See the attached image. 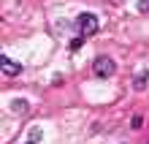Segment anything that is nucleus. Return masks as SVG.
<instances>
[{
  "label": "nucleus",
  "mask_w": 149,
  "mask_h": 144,
  "mask_svg": "<svg viewBox=\"0 0 149 144\" xmlns=\"http://www.w3.org/2000/svg\"><path fill=\"white\" fill-rule=\"evenodd\" d=\"M114 71H117V63H114L111 57H106V55L95 57V63H92V74L98 76V79H109V76H114Z\"/></svg>",
  "instance_id": "nucleus-1"
},
{
  "label": "nucleus",
  "mask_w": 149,
  "mask_h": 144,
  "mask_svg": "<svg viewBox=\"0 0 149 144\" xmlns=\"http://www.w3.org/2000/svg\"><path fill=\"white\" fill-rule=\"evenodd\" d=\"M76 27H79L81 35H95L98 27H100V22H98V16H95V14H79L76 16Z\"/></svg>",
  "instance_id": "nucleus-2"
},
{
  "label": "nucleus",
  "mask_w": 149,
  "mask_h": 144,
  "mask_svg": "<svg viewBox=\"0 0 149 144\" xmlns=\"http://www.w3.org/2000/svg\"><path fill=\"white\" fill-rule=\"evenodd\" d=\"M0 74H3V76H19L22 74V65L14 63L8 55H0Z\"/></svg>",
  "instance_id": "nucleus-3"
},
{
  "label": "nucleus",
  "mask_w": 149,
  "mask_h": 144,
  "mask_svg": "<svg viewBox=\"0 0 149 144\" xmlns=\"http://www.w3.org/2000/svg\"><path fill=\"white\" fill-rule=\"evenodd\" d=\"M146 76H149L146 71H141V74L136 76V82H133V84H136V90H144V87H146Z\"/></svg>",
  "instance_id": "nucleus-4"
},
{
  "label": "nucleus",
  "mask_w": 149,
  "mask_h": 144,
  "mask_svg": "<svg viewBox=\"0 0 149 144\" xmlns=\"http://www.w3.org/2000/svg\"><path fill=\"white\" fill-rule=\"evenodd\" d=\"M138 11H141V14H149V0H138Z\"/></svg>",
  "instance_id": "nucleus-5"
},
{
  "label": "nucleus",
  "mask_w": 149,
  "mask_h": 144,
  "mask_svg": "<svg viewBox=\"0 0 149 144\" xmlns=\"http://www.w3.org/2000/svg\"><path fill=\"white\" fill-rule=\"evenodd\" d=\"M30 141H36V144L41 141V131H38V128H33V131H30Z\"/></svg>",
  "instance_id": "nucleus-6"
},
{
  "label": "nucleus",
  "mask_w": 149,
  "mask_h": 144,
  "mask_svg": "<svg viewBox=\"0 0 149 144\" xmlns=\"http://www.w3.org/2000/svg\"><path fill=\"white\" fill-rule=\"evenodd\" d=\"M24 109H27V103H24V101H14V112H24Z\"/></svg>",
  "instance_id": "nucleus-7"
},
{
  "label": "nucleus",
  "mask_w": 149,
  "mask_h": 144,
  "mask_svg": "<svg viewBox=\"0 0 149 144\" xmlns=\"http://www.w3.org/2000/svg\"><path fill=\"white\" fill-rule=\"evenodd\" d=\"M24 144H36V141H24Z\"/></svg>",
  "instance_id": "nucleus-8"
}]
</instances>
